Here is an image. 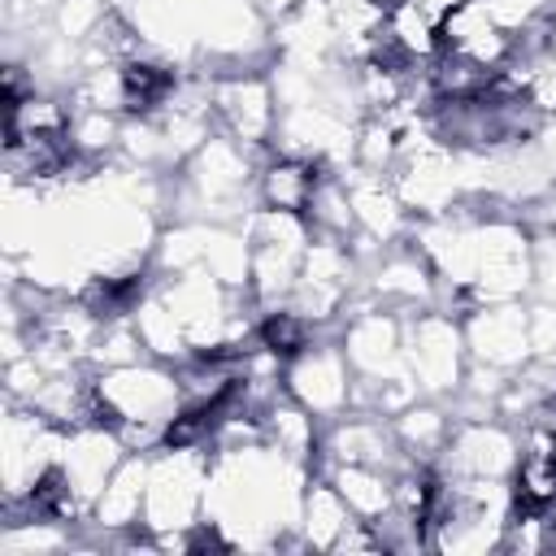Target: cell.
Returning <instances> with one entry per match:
<instances>
[{"mask_svg": "<svg viewBox=\"0 0 556 556\" xmlns=\"http://www.w3.org/2000/svg\"><path fill=\"white\" fill-rule=\"evenodd\" d=\"M408 361L413 374L421 378V387L439 391V387H456L460 378V334L447 317L439 313H417V321L408 326Z\"/></svg>", "mask_w": 556, "mask_h": 556, "instance_id": "1", "label": "cell"}]
</instances>
